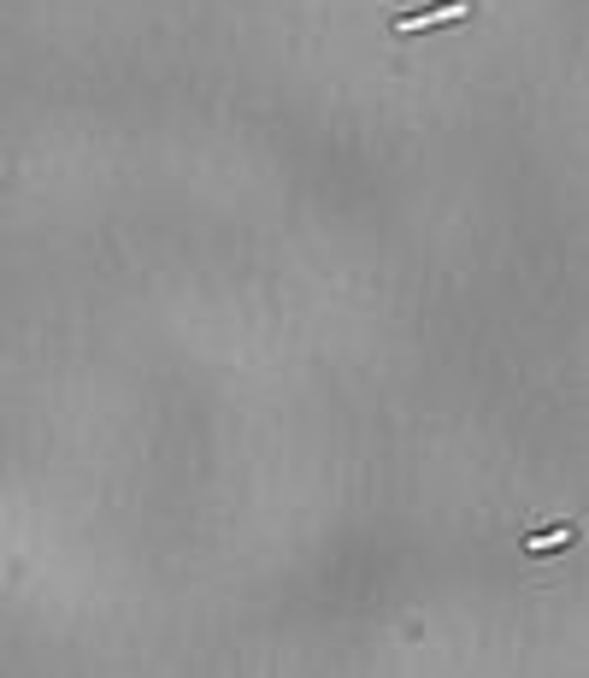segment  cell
I'll list each match as a JSON object with an SVG mask.
<instances>
[{"label": "cell", "instance_id": "obj_2", "mask_svg": "<svg viewBox=\"0 0 589 678\" xmlns=\"http://www.w3.org/2000/svg\"><path fill=\"white\" fill-rule=\"evenodd\" d=\"M571 537H578V525H554V531H531L525 549H531V555H548V549H566Z\"/></svg>", "mask_w": 589, "mask_h": 678}, {"label": "cell", "instance_id": "obj_1", "mask_svg": "<svg viewBox=\"0 0 589 678\" xmlns=\"http://www.w3.org/2000/svg\"><path fill=\"white\" fill-rule=\"evenodd\" d=\"M460 19H472V0H437L425 12H395V30L413 36V30H437V24H460Z\"/></svg>", "mask_w": 589, "mask_h": 678}]
</instances>
